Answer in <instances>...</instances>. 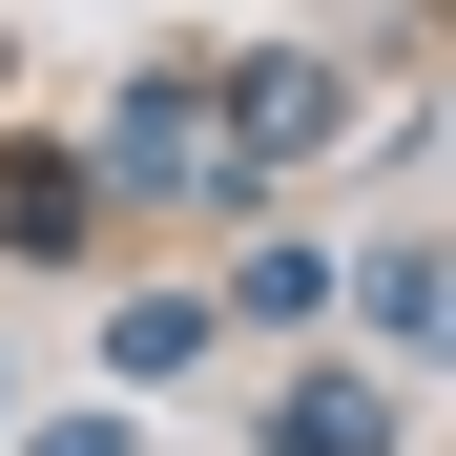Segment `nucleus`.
Here are the masks:
<instances>
[{
	"instance_id": "7ed1b4c3",
	"label": "nucleus",
	"mask_w": 456,
	"mask_h": 456,
	"mask_svg": "<svg viewBox=\"0 0 456 456\" xmlns=\"http://www.w3.org/2000/svg\"><path fill=\"white\" fill-rule=\"evenodd\" d=\"M373 436H395V415H373V395H332V373H312V395L270 415V456H373Z\"/></svg>"
},
{
	"instance_id": "f03ea898",
	"label": "nucleus",
	"mask_w": 456,
	"mask_h": 456,
	"mask_svg": "<svg viewBox=\"0 0 456 456\" xmlns=\"http://www.w3.org/2000/svg\"><path fill=\"white\" fill-rule=\"evenodd\" d=\"M290 145H332V84H312V62H249V84H228V187L290 167Z\"/></svg>"
},
{
	"instance_id": "f257e3e1",
	"label": "nucleus",
	"mask_w": 456,
	"mask_h": 456,
	"mask_svg": "<svg viewBox=\"0 0 456 456\" xmlns=\"http://www.w3.org/2000/svg\"><path fill=\"white\" fill-rule=\"evenodd\" d=\"M104 187H187V208H208V187H228L208 104H187V84H125V125H104Z\"/></svg>"
}]
</instances>
